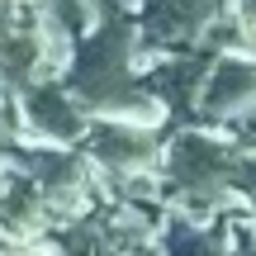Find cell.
I'll return each mask as SVG.
<instances>
[{
    "label": "cell",
    "instance_id": "cell-1",
    "mask_svg": "<svg viewBox=\"0 0 256 256\" xmlns=\"http://www.w3.org/2000/svg\"><path fill=\"white\" fill-rule=\"evenodd\" d=\"M200 104H204V114H214V119L256 104V62L252 57H223V62L209 72V81H204Z\"/></svg>",
    "mask_w": 256,
    "mask_h": 256
},
{
    "label": "cell",
    "instance_id": "cell-2",
    "mask_svg": "<svg viewBox=\"0 0 256 256\" xmlns=\"http://www.w3.org/2000/svg\"><path fill=\"white\" fill-rule=\"evenodd\" d=\"M166 256H232V252H228V242H223L218 232L194 228V223L180 218L171 228V238H166Z\"/></svg>",
    "mask_w": 256,
    "mask_h": 256
},
{
    "label": "cell",
    "instance_id": "cell-3",
    "mask_svg": "<svg viewBox=\"0 0 256 256\" xmlns=\"http://www.w3.org/2000/svg\"><path fill=\"white\" fill-rule=\"evenodd\" d=\"M232 256H256V228H252V223L238 228V238H232Z\"/></svg>",
    "mask_w": 256,
    "mask_h": 256
},
{
    "label": "cell",
    "instance_id": "cell-4",
    "mask_svg": "<svg viewBox=\"0 0 256 256\" xmlns=\"http://www.w3.org/2000/svg\"><path fill=\"white\" fill-rule=\"evenodd\" d=\"M28 256H43V252H28Z\"/></svg>",
    "mask_w": 256,
    "mask_h": 256
}]
</instances>
